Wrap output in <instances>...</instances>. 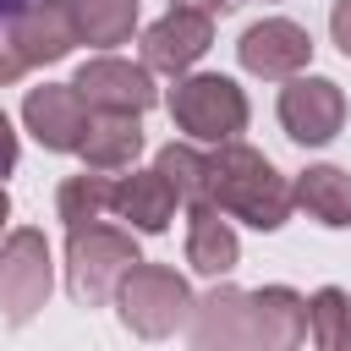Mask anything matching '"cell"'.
I'll use <instances>...</instances> for the list:
<instances>
[{"mask_svg":"<svg viewBox=\"0 0 351 351\" xmlns=\"http://www.w3.org/2000/svg\"><path fill=\"white\" fill-rule=\"evenodd\" d=\"M55 269H49V241L44 230H11L0 241V313L5 324H27L49 302Z\"/></svg>","mask_w":351,"mask_h":351,"instance_id":"5b68a950","label":"cell"},{"mask_svg":"<svg viewBox=\"0 0 351 351\" xmlns=\"http://www.w3.org/2000/svg\"><path fill=\"white\" fill-rule=\"evenodd\" d=\"M11 170H16V132H11V121L0 110V176H11Z\"/></svg>","mask_w":351,"mask_h":351,"instance_id":"cb8c5ba5","label":"cell"},{"mask_svg":"<svg viewBox=\"0 0 351 351\" xmlns=\"http://www.w3.org/2000/svg\"><path fill=\"white\" fill-rule=\"evenodd\" d=\"M236 55H241V66L252 77H296L313 60V38H307V27H296L285 16H263V22H252L241 33Z\"/></svg>","mask_w":351,"mask_h":351,"instance_id":"9c48e42d","label":"cell"},{"mask_svg":"<svg viewBox=\"0 0 351 351\" xmlns=\"http://www.w3.org/2000/svg\"><path fill=\"white\" fill-rule=\"evenodd\" d=\"M252 296V346L263 351H291L307 340V302L285 285H263V291H247Z\"/></svg>","mask_w":351,"mask_h":351,"instance_id":"9a60e30c","label":"cell"},{"mask_svg":"<svg viewBox=\"0 0 351 351\" xmlns=\"http://www.w3.org/2000/svg\"><path fill=\"white\" fill-rule=\"evenodd\" d=\"M192 346H203V351L252 346V296L236 285H219L203 302H192Z\"/></svg>","mask_w":351,"mask_h":351,"instance_id":"7c38bea8","label":"cell"},{"mask_svg":"<svg viewBox=\"0 0 351 351\" xmlns=\"http://www.w3.org/2000/svg\"><path fill=\"white\" fill-rule=\"evenodd\" d=\"M77 154L88 159V170H126V165L143 154V126H137V115H132V110H93Z\"/></svg>","mask_w":351,"mask_h":351,"instance_id":"5bb4252c","label":"cell"},{"mask_svg":"<svg viewBox=\"0 0 351 351\" xmlns=\"http://www.w3.org/2000/svg\"><path fill=\"white\" fill-rule=\"evenodd\" d=\"M280 126L296 143L318 148V143H329L346 126V93L329 77H291L285 93H280Z\"/></svg>","mask_w":351,"mask_h":351,"instance_id":"8992f818","label":"cell"},{"mask_svg":"<svg viewBox=\"0 0 351 351\" xmlns=\"http://www.w3.org/2000/svg\"><path fill=\"white\" fill-rule=\"evenodd\" d=\"M5 214H11V197H5V186H0V225H5Z\"/></svg>","mask_w":351,"mask_h":351,"instance_id":"4316f807","label":"cell"},{"mask_svg":"<svg viewBox=\"0 0 351 351\" xmlns=\"http://www.w3.org/2000/svg\"><path fill=\"white\" fill-rule=\"evenodd\" d=\"M22 5H27V0H0V16H16Z\"/></svg>","mask_w":351,"mask_h":351,"instance_id":"484cf974","label":"cell"},{"mask_svg":"<svg viewBox=\"0 0 351 351\" xmlns=\"http://www.w3.org/2000/svg\"><path fill=\"white\" fill-rule=\"evenodd\" d=\"M329 33H335V44L351 55V0H335V11H329Z\"/></svg>","mask_w":351,"mask_h":351,"instance_id":"603a6c76","label":"cell"},{"mask_svg":"<svg viewBox=\"0 0 351 351\" xmlns=\"http://www.w3.org/2000/svg\"><path fill=\"white\" fill-rule=\"evenodd\" d=\"M176 192H170V181L159 176V170H132V176H121V181H110V208L121 214V219H132V230H148V236H159L170 219H176Z\"/></svg>","mask_w":351,"mask_h":351,"instance_id":"4fadbf2b","label":"cell"},{"mask_svg":"<svg viewBox=\"0 0 351 351\" xmlns=\"http://www.w3.org/2000/svg\"><path fill=\"white\" fill-rule=\"evenodd\" d=\"M22 121H27V132H33L44 148L71 154V148L82 143V132H88V104H82V93H77V88L44 82V88H33V93H27Z\"/></svg>","mask_w":351,"mask_h":351,"instance_id":"30bf717a","label":"cell"},{"mask_svg":"<svg viewBox=\"0 0 351 351\" xmlns=\"http://www.w3.org/2000/svg\"><path fill=\"white\" fill-rule=\"evenodd\" d=\"M208 203L230 219H247L252 230H280L291 219V181L247 143H219L208 154Z\"/></svg>","mask_w":351,"mask_h":351,"instance_id":"6da1fadb","label":"cell"},{"mask_svg":"<svg viewBox=\"0 0 351 351\" xmlns=\"http://www.w3.org/2000/svg\"><path fill=\"white\" fill-rule=\"evenodd\" d=\"M176 5H186V11H203V16H214V11H230L236 0H176Z\"/></svg>","mask_w":351,"mask_h":351,"instance_id":"d4e9b609","label":"cell"},{"mask_svg":"<svg viewBox=\"0 0 351 351\" xmlns=\"http://www.w3.org/2000/svg\"><path fill=\"white\" fill-rule=\"evenodd\" d=\"M208 44H214V22H208L203 11L170 5V11L143 33V66H148V71H170V77H181L192 60H203Z\"/></svg>","mask_w":351,"mask_h":351,"instance_id":"ba28073f","label":"cell"},{"mask_svg":"<svg viewBox=\"0 0 351 351\" xmlns=\"http://www.w3.org/2000/svg\"><path fill=\"white\" fill-rule=\"evenodd\" d=\"M55 208H60V219H66V230L71 225H88V219H99L104 208H110V181L104 176H71V181H60V197H55Z\"/></svg>","mask_w":351,"mask_h":351,"instance_id":"44dd1931","label":"cell"},{"mask_svg":"<svg viewBox=\"0 0 351 351\" xmlns=\"http://www.w3.org/2000/svg\"><path fill=\"white\" fill-rule=\"evenodd\" d=\"M77 93H82V104L88 110H132V115H143L159 93H154V77H148V66H132V60H121V55H99V60H82V71H77V82H71Z\"/></svg>","mask_w":351,"mask_h":351,"instance_id":"52a82bcc","label":"cell"},{"mask_svg":"<svg viewBox=\"0 0 351 351\" xmlns=\"http://www.w3.org/2000/svg\"><path fill=\"white\" fill-rule=\"evenodd\" d=\"M11 38H16V49H22L27 66L66 60L71 44H77V27H71L66 0H27V5L11 16Z\"/></svg>","mask_w":351,"mask_h":351,"instance_id":"8fae6325","label":"cell"},{"mask_svg":"<svg viewBox=\"0 0 351 351\" xmlns=\"http://www.w3.org/2000/svg\"><path fill=\"white\" fill-rule=\"evenodd\" d=\"M77 44H126L137 27V0H66Z\"/></svg>","mask_w":351,"mask_h":351,"instance_id":"ac0fdd59","label":"cell"},{"mask_svg":"<svg viewBox=\"0 0 351 351\" xmlns=\"http://www.w3.org/2000/svg\"><path fill=\"white\" fill-rule=\"evenodd\" d=\"M22 71H27V60H22V49H16L11 27H0V88H5V82H16Z\"/></svg>","mask_w":351,"mask_h":351,"instance_id":"7402d4cb","label":"cell"},{"mask_svg":"<svg viewBox=\"0 0 351 351\" xmlns=\"http://www.w3.org/2000/svg\"><path fill=\"white\" fill-rule=\"evenodd\" d=\"M236 258H241V247H236V230L219 219V208L208 197L192 203V214H186V263L197 274H230Z\"/></svg>","mask_w":351,"mask_h":351,"instance_id":"2e32d148","label":"cell"},{"mask_svg":"<svg viewBox=\"0 0 351 351\" xmlns=\"http://www.w3.org/2000/svg\"><path fill=\"white\" fill-rule=\"evenodd\" d=\"M307 340L324 346V351H346L351 346V296L340 285L313 291V302H307Z\"/></svg>","mask_w":351,"mask_h":351,"instance_id":"d6986e66","label":"cell"},{"mask_svg":"<svg viewBox=\"0 0 351 351\" xmlns=\"http://www.w3.org/2000/svg\"><path fill=\"white\" fill-rule=\"evenodd\" d=\"M154 170L170 181V192H176L181 203H203V197H208V154H197L192 143H170V148H159Z\"/></svg>","mask_w":351,"mask_h":351,"instance_id":"ffe728a7","label":"cell"},{"mask_svg":"<svg viewBox=\"0 0 351 351\" xmlns=\"http://www.w3.org/2000/svg\"><path fill=\"white\" fill-rule=\"evenodd\" d=\"M115 296H121V324H126L132 335H143V340H165V335H176V329L192 318V291H186V280H181L176 269H165V263H143V258H137V263L121 274Z\"/></svg>","mask_w":351,"mask_h":351,"instance_id":"3957f363","label":"cell"},{"mask_svg":"<svg viewBox=\"0 0 351 351\" xmlns=\"http://www.w3.org/2000/svg\"><path fill=\"white\" fill-rule=\"evenodd\" d=\"M170 121L186 132V137H203V143H230L241 126H247V93L230 82V77H181L170 88Z\"/></svg>","mask_w":351,"mask_h":351,"instance_id":"277c9868","label":"cell"},{"mask_svg":"<svg viewBox=\"0 0 351 351\" xmlns=\"http://www.w3.org/2000/svg\"><path fill=\"white\" fill-rule=\"evenodd\" d=\"M291 203H302L318 225L346 230V225H351V176H346V170H335V165H313V170H302V176H296Z\"/></svg>","mask_w":351,"mask_h":351,"instance_id":"e0dca14e","label":"cell"},{"mask_svg":"<svg viewBox=\"0 0 351 351\" xmlns=\"http://www.w3.org/2000/svg\"><path fill=\"white\" fill-rule=\"evenodd\" d=\"M132 263H137V241L126 230H110L99 219L71 225V236H66V291H71L77 307H104Z\"/></svg>","mask_w":351,"mask_h":351,"instance_id":"7a4b0ae2","label":"cell"}]
</instances>
